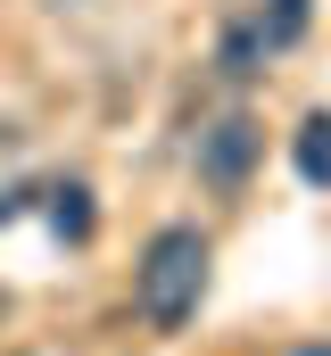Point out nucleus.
Wrapping results in <instances>:
<instances>
[{
  "label": "nucleus",
  "instance_id": "0eeeda50",
  "mask_svg": "<svg viewBox=\"0 0 331 356\" xmlns=\"http://www.w3.org/2000/svg\"><path fill=\"white\" fill-rule=\"evenodd\" d=\"M290 356H331V340H307V348H290Z\"/></svg>",
  "mask_w": 331,
  "mask_h": 356
},
{
  "label": "nucleus",
  "instance_id": "f257e3e1",
  "mask_svg": "<svg viewBox=\"0 0 331 356\" xmlns=\"http://www.w3.org/2000/svg\"><path fill=\"white\" fill-rule=\"evenodd\" d=\"M199 298H207V232H199V224H166V232H150L141 273H133V307H141V323H150V332H182V323L199 315Z\"/></svg>",
  "mask_w": 331,
  "mask_h": 356
},
{
  "label": "nucleus",
  "instance_id": "423d86ee",
  "mask_svg": "<svg viewBox=\"0 0 331 356\" xmlns=\"http://www.w3.org/2000/svg\"><path fill=\"white\" fill-rule=\"evenodd\" d=\"M307 17H315V0H265V8H257V25H265L273 50H290V42L307 33Z\"/></svg>",
  "mask_w": 331,
  "mask_h": 356
},
{
  "label": "nucleus",
  "instance_id": "6e6552de",
  "mask_svg": "<svg viewBox=\"0 0 331 356\" xmlns=\"http://www.w3.org/2000/svg\"><path fill=\"white\" fill-rule=\"evenodd\" d=\"M0 315H8V298H0Z\"/></svg>",
  "mask_w": 331,
  "mask_h": 356
},
{
  "label": "nucleus",
  "instance_id": "20e7f679",
  "mask_svg": "<svg viewBox=\"0 0 331 356\" xmlns=\"http://www.w3.org/2000/svg\"><path fill=\"white\" fill-rule=\"evenodd\" d=\"M42 199H50V232H58V241H75V249H83V241L99 232V207H91V182H83V175H58Z\"/></svg>",
  "mask_w": 331,
  "mask_h": 356
},
{
  "label": "nucleus",
  "instance_id": "7ed1b4c3",
  "mask_svg": "<svg viewBox=\"0 0 331 356\" xmlns=\"http://www.w3.org/2000/svg\"><path fill=\"white\" fill-rule=\"evenodd\" d=\"M265 58H273V42H265V25H257V8H241L232 25H224V42H216V67L248 83V75H265Z\"/></svg>",
  "mask_w": 331,
  "mask_h": 356
},
{
  "label": "nucleus",
  "instance_id": "f03ea898",
  "mask_svg": "<svg viewBox=\"0 0 331 356\" xmlns=\"http://www.w3.org/2000/svg\"><path fill=\"white\" fill-rule=\"evenodd\" d=\"M257 149H265V124L257 116H216L207 133H199V182L207 191H241L248 175H257Z\"/></svg>",
  "mask_w": 331,
  "mask_h": 356
},
{
  "label": "nucleus",
  "instance_id": "39448f33",
  "mask_svg": "<svg viewBox=\"0 0 331 356\" xmlns=\"http://www.w3.org/2000/svg\"><path fill=\"white\" fill-rule=\"evenodd\" d=\"M290 158H298V182L331 191V108H315V116L290 133Z\"/></svg>",
  "mask_w": 331,
  "mask_h": 356
}]
</instances>
